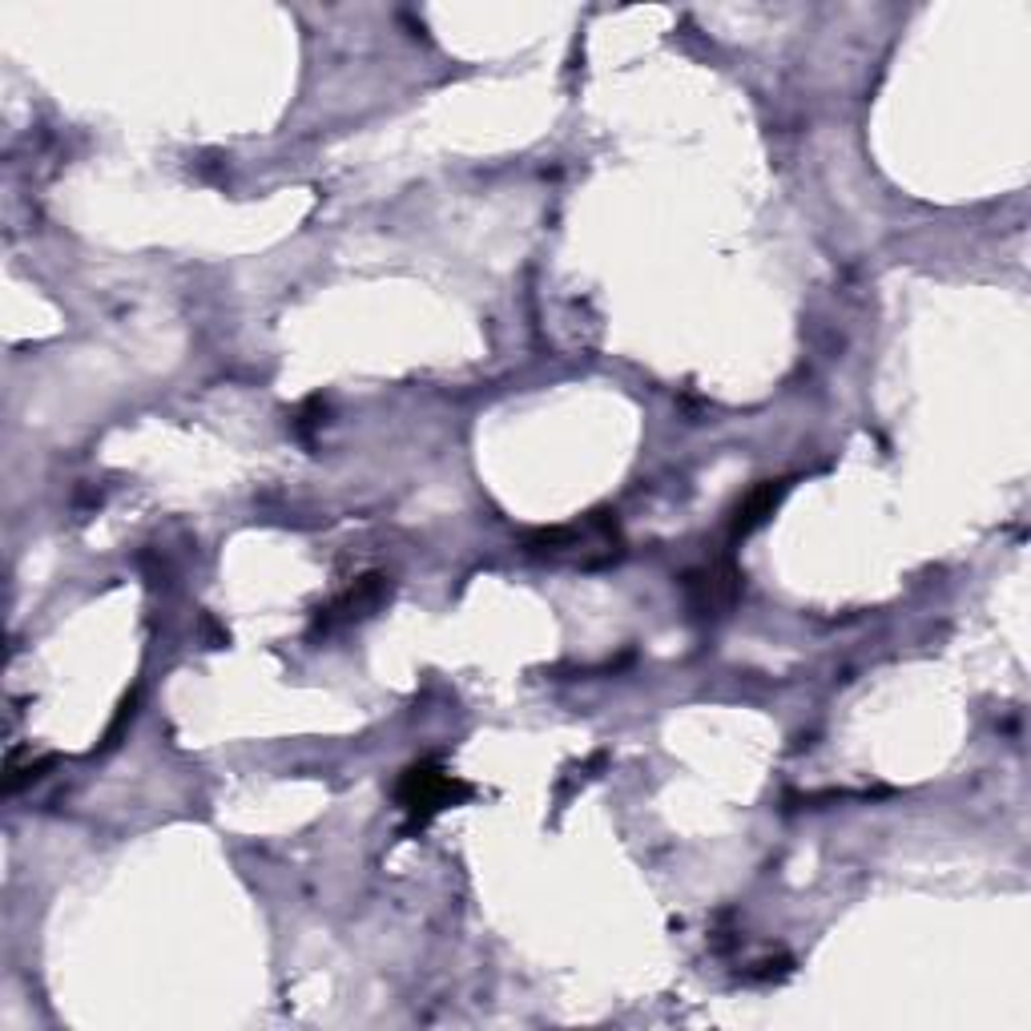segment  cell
<instances>
[{
	"label": "cell",
	"instance_id": "obj_2",
	"mask_svg": "<svg viewBox=\"0 0 1031 1031\" xmlns=\"http://www.w3.org/2000/svg\"><path fill=\"white\" fill-rule=\"evenodd\" d=\"M379 597H383V576H363L359 585L351 588V593H343L335 605L327 609V617H318V625H330L335 617H363V609H376Z\"/></svg>",
	"mask_w": 1031,
	"mask_h": 1031
},
{
	"label": "cell",
	"instance_id": "obj_1",
	"mask_svg": "<svg viewBox=\"0 0 1031 1031\" xmlns=\"http://www.w3.org/2000/svg\"><path fill=\"white\" fill-rule=\"evenodd\" d=\"M471 790L464 782H456L447 770H439L435 762H415L403 782H399V802L415 822H427L432 814H439L444 806H456L459 797H468Z\"/></svg>",
	"mask_w": 1031,
	"mask_h": 1031
},
{
	"label": "cell",
	"instance_id": "obj_3",
	"mask_svg": "<svg viewBox=\"0 0 1031 1031\" xmlns=\"http://www.w3.org/2000/svg\"><path fill=\"white\" fill-rule=\"evenodd\" d=\"M782 492H785V484H778V488H773V484H762V488H758V492H753L750 500L741 504L738 532H750L753 524H762L766 512H773V504H778V496H782Z\"/></svg>",
	"mask_w": 1031,
	"mask_h": 1031
}]
</instances>
